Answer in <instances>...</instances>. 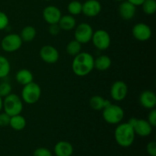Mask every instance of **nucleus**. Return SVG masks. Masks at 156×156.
I'll return each mask as SVG.
<instances>
[{
    "mask_svg": "<svg viewBox=\"0 0 156 156\" xmlns=\"http://www.w3.org/2000/svg\"><path fill=\"white\" fill-rule=\"evenodd\" d=\"M94 68V59L87 52H80L74 56L72 62V69L77 76H85Z\"/></svg>",
    "mask_w": 156,
    "mask_h": 156,
    "instance_id": "1",
    "label": "nucleus"
},
{
    "mask_svg": "<svg viewBox=\"0 0 156 156\" xmlns=\"http://www.w3.org/2000/svg\"><path fill=\"white\" fill-rule=\"evenodd\" d=\"M136 133L133 126L129 123H118L114 131V138L120 146L123 148L129 147L135 140Z\"/></svg>",
    "mask_w": 156,
    "mask_h": 156,
    "instance_id": "2",
    "label": "nucleus"
},
{
    "mask_svg": "<svg viewBox=\"0 0 156 156\" xmlns=\"http://www.w3.org/2000/svg\"><path fill=\"white\" fill-rule=\"evenodd\" d=\"M2 109L10 117L20 114L23 110L22 100L18 95L11 93L3 99Z\"/></svg>",
    "mask_w": 156,
    "mask_h": 156,
    "instance_id": "3",
    "label": "nucleus"
},
{
    "mask_svg": "<svg viewBox=\"0 0 156 156\" xmlns=\"http://www.w3.org/2000/svg\"><path fill=\"white\" fill-rule=\"evenodd\" d=\"M102 111L104 120L109 124H118L124 117V111L123 108L117 105L111 104Z\"/></svg>",
    "mask_w": 156,
    "mask_h": 156,
    "instance_id": "4",
    "label": "nucleus"
},
{
    "mask_svg": "<svg viewBox=\"0 0 156 156\" xmlns=\"http://www.w3.org/2000/svg\"><path fill=\"white\" fill-rule=\"evenodd\" d=\"M41 88L36 82H30L27 85H24L21 91L22 100L28 105H34L37 103L41 98Z\"/></svg>",
    "mask_w": 156,
    "mask_h": 156,
    "instance_id": "5",
    "label": "nucleus"
},
{
    "mask_svg": "<svg viewBox=\"0 0 156 156\" xmlns=\"http://www.w3.org/2000/svg\"><path fill=\"white\" fill-rule=\"evenodd\" d=\"M22 43L23 41L19 34H9L2 38L1 41V47L4 51L12 53L19 50Z\"/></svg>",
    "mask_w": 156,
    "mask_h": 156,
    "instance_id": "6",
    "label": "nucleus"
},
{
    "mask_svg": "<svg viewBox=\"0 0 156 156\" xmlns=\"http://www.w3.org/2000/svg\"><path fill=\"white\" fill-rule=\"evenodd\" d=\"M93 33V28L89 24L86 22L80 23L75 27V40L82 44H87L91 40Z\"/></svg>",
    "mask_w": 156,
    "mask_h": 156,
    "instance_id": "7",
    "label": "nucleus"
},
{
    "mask_svg": "<svg viewBox=\"0 0 156 156\" xmlns=\"http://www.w3.org/2000/svg\"><path fill=\"white\" fill-rule=\"evenodd\" d=\"M91 41L93 45L99 50H105L109 48L111 42L109 33L103 29H99L94 32Z\"/></svg>",
    "mask_w": 156,
    "mask_h": 156,
    "instance_id": "8",
    "label": "nucleus"
},
{
    "mask_svg": "<svg viewBox=\"0 0 156 156\" xmlns=\"http://www.w3.org/2000/svg\"><path fill=\"white\" fill-rule=\"evenodd\" d=\"M128 123L133 126L134 132L140 136L146 137L150 135L152 132V126L148 122L147 120L144 119H137L135 117L130 118Z\"/></svg>",
    "mask_w": 156,
    "mask_h": 156,
    "instance_id": "9",
    "label": "nucleus"
},
{
    "mask_svg": "<svg viewBox=\"0 0 156 156\" xmlns=\"http://www.w3.org/2000/svg\"><path fill=\"white\" fill-rule=\"evenodd\" d=\"M110 93L113 100L116 101H121L124 100L127 95V85L123 81H117L111 85Z\"/></svg>",
    "mask_w": 156,
    "mask_h": 156,
    "instance_id": "10",
    "label": "nucleus"
},
{
    "mask_svg": "<svg viewBox=\"0 0 156 156\" xmlns=\"http://www.w3.org/2000/svg\"><path fill=\"white\" fill-rule=\"evenodd\" d=\"M132 34L137 41L144 42L152 37V29L145 23H138L133 27Z\"/></svg>",
    "mask_w": 156,
    "mask_h": 156,
    "instance_id": "11",
    "label": "nucleus"
},
{
    "mask_svg": "<svg viewBox=\"0 0 156 156\" xmlns=\"http://www.w3.org/2000/svg\"><path fill=\"white\" fill-rule=\"evenodd\" d=\"M40 56L44 62L53 64L59 60V51L56 47L51 45H45L40 50Z\"/></svg>",
    "mask_w": 156,
    "mask_h": 156,
    "instance_id": "12",
    "label": "nucleus"
},
{
    "mask_svg": "<svg viewBox=\"0 0 156 156\" xmlns=\"http://www.w3.org/2000/svg\"><path fill=\"white\" fill-rule=\"evenodd\" d=\"M61 17H62V12L60 9L56 6H47L43 10V18L44 21L49 24H58Z\"/></svg>",
    "mask_w": 156,
    "mask_h": 156,
    "instance_id": "13",
    "label": "nucleus"
},
{
    "mask_svg": "<svg viewBox=\"0 0 156 156\" xmlns=\"http://www.w3.org/2000/svg\"><path fill=\"white\" fill-rule=\"evenodd\" d=\"M101 12V4L98 0H87L82 4V11L85 16L93 18Z\"/></svg>",
    "mask_w": 156,
    "mask_h": 156,
    "instance_id": "14",
    "label": "nucleus"
},
{
    "mask_svg": "<svg viewBox=\"0 0 156 156\" xmlns=\"http://www.w3.org/2000/svg\"><path fill=\"white\" fill-rule=\"evenodd\" d=\"M136 7L134 5L129 2L127 0L121 2L118 8V12L120 17L123 20H131L133 18L136 14Z\"/></svg>",
    "mask_w": 156,
    "mask_h": 156,
    "instance_id": "15",
    "label": "nucleus"
},
{
    "mask_svg": "<svg viewBox=\"0 0 156 156\" xmlns=\"http://www.w3.org/2000/svg\"><path fill=\"white\" fill-rule=\"evenodd\" d=\"M140 103L146 109L152 110L156 105V95L153 91L146 90L143 91L140 95Z\"/></svg>",
    "mask_w": 156,
    "mask_h": 156,
    "instance_id": "16",
    "label": "nucleus"
},
{
    "mask_svg": "<svg viewBox=\"0 0 156 156\" xmlns=\"http://www.w3.org/2000/svg\"><path fill=\"white\" fill-rule=\"evenodd\" d=\"M73 151V145L67 141L58 142L54 146V153L56 156H72Z\"/></svg>",
    "mask_w": 156,
    "mask_h": 156,
    "instance_id": "17",
    "label": "nucleus"
},
{
    "mask_svg": "<svg viewBox=\"0 0 156 156\" xmlns=\"http://www.w3.org/2000/svg\"><path fill=\"white\" fill-rule=\"evenodd\" d=\"M59 27L61 30H66V31H69L76 27V20L74 16L71 15H62L61 18L58 22Z\"/></svg>",
    "mask_w": 156,
    "mask_h": 156,
    "instance_id": "18",
    "label": "nucleus"
},
{
    "mask_svg": "<svg viewBox=\"0 0 156 156\" xmlns=\"http://www.w3.org/2000/svg\"><path fill=\"white\" fill-rule=\"evenodd\" d=\"M111 102L109 100L105 99L100 95H94L90 98L89 105L94 111H101L106 107L109 106Z\"/></svg>",
    "mask_w": 156,
    "mask_h": 156,
    "instance_id": "19",
    "label": "nucleus"
},
{
    "mask_svg": "<svg viewBox=\"0 0 156 156\" xmlns=\"http://www.w3.org/2000/svg\"><path fill=\"white\" fill-rule=\"evenodd\" d=\"M15 79L18 84L21 85H26L33 82L34 76L31 72L26 69H22L17 72L15 75Z\"/></svg>",
    "mask_w": 156,
    "mask_h": 156,
    "instance_id": "20",
    "label": "nucleus"
},
{
    "mask_svg": "<svg viewBox=\"0 0 156 156\" xmlns=\"http://www.w3.org/2000/svg\"><path fill=\"white\" fill-rule=\"evenodd\" d=\"M27 122L25 118L23 116L20 114L12 116L10 117V122H9V126L13 129L16 131H21L25 128Z\"/></svg>",
    "mask_w": 156,
    "mask_h": 156,
    "instance_id": "21",
    "label": "nucleus"
},
{
    "mask_svg": "<svg viewBox=\"0 0 156 156\" xmlns=\"http://www.w3.org/2000/svg\"><path fill=\"white\" fill-rule=\"evenodd\" d=\"M111 59L106 55H101L94 59V68L99 71H105L111 67Z\"/></svg>",
    "mask_w": 156,
    "mask_h": 156,
    "instance_id": "22",
    "label": "nucleus"
},
{
    "mask_svg": "<svg viewBox=\"0 0 156 156\" xmlns=\"http://www.w3.org/2000/svg\"><path fill=\"white\" fill-rule=\"evenodd\" d=\"M36 35L37 30L35 27L30 25L24 27L20 34V37L24 42H31L36 37Z\"/></svg>",
    "mask_w": 156,
    "mask_h": 156,
    "instance_id": "23",
    "label": "nucleus"
},
{
    "mask_svg": "<svg viewBox=\"0 0 156 156\" xmlns=\"http://www.w3.org/2000/svg\"><path fill=\"white\" fill-rule=\"evenodd\" d=\"M66 53L69 56H75L77 54H79L82 50V44L77 41L76 40L71 41L66 46Z\"/></svg>",
    "mask_w": 156,
    "mask_h": 156,
    "instance_id": "24",
    "label": "nucleus"
},
{
    "mask_svg": "<svg viewBox=\"0 0 156 156\" xmlns=\"http://www.w3.org/2000/svg\"><path fill=\"white\" fill-rule=\"evenodd\" d=\"M11 70V65L9 59L0 55V79L7 77Z\"/></svg>",
    "mask_w": 156,
    "mask_h": 156,
    "instance_id": "25",
    "label": "nucleus"
},
{
    "mask_svg": "<svg viewBox=\"0 0 156 156\" xmlns=\"http://www.w3.org/2000/svg\"><path fill=\"white\" fill-rule=\"evenodd\" d=\"M67 10H68L69 15H73V16L79 15V14L82 13V3H81L79 1H77V0H73L68 4Z\"/></svg>",
    "mask_w": 156,
    "mask_h": 156,
    "instance_id": "26",
    "label": "nucleus"
},
{
    "mask_svg": "<svg viewBox=\"0 0 156 156\" xmlns=\"http://www.w3.org/2000/svg\"><path fill=\"white\" fill-rule=\"evenodd\" d=\"M142 8L146 15H153L156 12V1L155 0H145L142 4Z\"/></svg>",
    "mask_w": 156,
    "mask_h": 156,
    "instance_id": "27",
    "label": "nucleus"
},
{
    "mask_svg": "<svg viewBox=\"0 0 156 156\" xmlns=\"http://www.w3.org/2000/svg\"><path fill=\"white\" fill-rule=\"evenodd\" d=\"M12 85L9 82H3L0 83V96L2 98L8 96L12 93Z\"/></svg>",
    "mask_w": 156,
    "mask_h": 156,
    "instance_id": "28",
    "label": "nucleus"
},
{
    "mask_svg": "<svg viewBox=\"0 0 156 156\" xmlns=\"http://www.w3.org/2000/svg\"><path fill=\"white\" fill-rule=\"evenodd\" d=\"M9 18L5 12L0 11V30H2L8 27Z\"/></svg>",
    "mask_w": 156,
    "mask_h": 156,
    "instance_id": "29",
    "label": "nucleus"
},
{
    "mask_svg": "<svg viewBox=\"0 0 156 156\" xmlns=\"http://www.w3.org/2000/svg\"><path fill=\"white\" fill-rule=\"evenodd\" d=\"M33 156H53L52 152L48 149L44 147H40L35 149Z\"/></svg>",
    "mask_w": 156,
    "mask_h": 156,
    "instance_id": "30",
    "label": "nucleus"
},
{
    "mask_svg": "<svg viewBox=\"0 0 156 156\" xmlns=\"http://www.w3.org/2000/svg\"><path fill=\"white\" fill-rule=\"evenodd\" d=\"M10 117V116L8 115L6 113H0V126L5 127V126H9Z\"/></svg>",
    "mask_w": 156,
    "mask_h": 156,
    "instance_id": "31",
    "label": "nucleus"
},
{
    "mask_svg": "<svg viewBox=\"0 0 156 156\" xmlns=\"http://www.w3.org/2000/svg\"><path fill=\"white\" fill-rule=\"evenodd\" d=\"M146 151L150 156H156V143L151 141L146 146Z\"/></svg>",
    "mask_w": 156,
    "mask_h": 156,
    "instance_id": "32",
    "label": "nucleus"
},
{
    "mask_svg": "<svg viewBox=\"0 0 156 156\" xmlns=\"http://www.w3.org/2000/svg\"><path fill=\"white\" fill-rule=\"evenodd\" d=\"M148 122L150 123L152 127L156 126V111L155 108L152 109L148 115Z\"/></svg>",
    "mask_w": 156,
    "mask_h": 156,
    "instance_id": "33",
    "label": "nucleus"
},
{
    "mask_svg": "<svg viewBox=\"0 0 156 156\" xmlns=\"http://www.w3.org/2000/svg\"><path fill=\"white\" fill-rule=\"evenodd\" d=\"M60 30L61 29L58 24H50V27H49V33L51 35H53V36H56V35L59 34Z\"/></svg>",
    "mask_w": 156,
    "mask_h": 156,
    "instance_id": "34",
    "label": "nucleus"
},
{
    "mask_svg": "<svg viewBox=\"0 0 156 156\" xmlns=\"http://www.w3.org/2000/svg\"><path fill=\"white\" fill-rule=\"evenodd\" d=\"M127 1H129V2L132 3L135 6H140L144 2L145 0H127Z\"/></svg>",
    "mask_w": 156,
    "mask_h": 156,
    "instance_id": "35",
    "label": "nucleus"
},
{
    "mask_svg": "<svg viewBox=\"0 0 156 156\" xmlns=\"http://www.w3.org/2000/svg\"><path fill=\"white\" fill-rule=\"evenodd\" d=\"M2 107H3V98L0 96V111L2 110Z\"/></svg>",
    "mask_w": 156,
    "mask_h": 156,
    "instance_id": "36",
    "label": "nucleus"
},
{
    "mask_svg": "<svg viewBox=\"0 0 156 156\" xmlns=\"http://www.w3.org/2000/svg\"><path fill=\"white\" fill-rule=\"evenodd\" d=\"M116 2H123L125 1V0H115Z\"/></svg>",
    "mask_w": 156,
    "mask_h": 156,
    "instance_id": "37",
    "label": "nucleus"
},
{
    "mask_svg": "<svg viewBox=\"0 0 156 156\" xmlns=\"http://www.w3.org/2000/svg\"><path fill=\"white\" fill-rule=\"evenodd\" d=\"M45 1H50V0H45Z\"/></svg>",
    "mask_w": 156,
    "mask_h": 156,
    "instance_id": "38",
    "label": "nucleus"
}]
</instances>
